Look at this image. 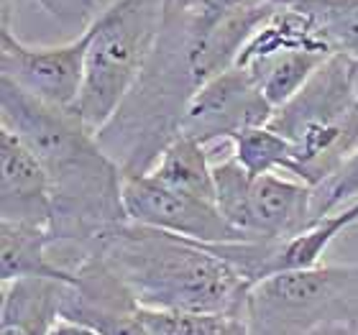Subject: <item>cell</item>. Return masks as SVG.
<instances>
[{
    "instance_id": "5bb4252c",
    "label": "cell",
    "mask_w": 358,
    "mask_h": 335,
    "mask_svg": "<svg viewBox=\"0 0 358 335\" xmlns=\"http://www.w3.org/2000/svg\"><path fill=\"white\" fill-rule=\"evenodd\" d=\"M15 279H59L72 284L75 276L52 261L49 228L0 223V282Z\"/></svg>"
},
{
    "instance_id": "44dd1931",
    "label": "cell",
    "mask_w": 358,
    "mask_h": 335,
    "mask_svg": "<svg viewBox=\"0 0 358 335\" xmlns=\"http://www.w3.org/2000/svg\"><path fill=\"white\" fill-rule=\"evenodd\" d=\"M266 0H166V8L172 13L182 15L194 29L208 31L215 29L231 15H238L243 10L264 6Z\"/></svg>"
},
{
    "instance_id": "30bf717a",
    "label": "cell",
    "mask_w": 358,
    "mask_h": 335,
    "mask_svg": "<svg viewBox=\"0 0 358 335\" xmlns=\"http://www.w3.org/2000/svg\"><path fill=\"white\" fill-rule=\"evenodd\" d=\"M123 205L131 223L172 233L179 238H189L197 243L246 241L220 215L215 202L177 192L149 174L123 177Z\"/></svg>"
},
{
    "instance_id": "484cf974",
    "label": "cell",
    "mask_w": 358,
    "mask_h": 335,
    "mask_svg": "<svg viewBox=\"0 0 358 335\" xmlns=\"http://www.w3.org/2000/svg\"><path fill=\"white\" fill-rule=\"evenodd\" d=\"M108 3H110V0H108Z\"/></svg>"
},
{
    "instance_id": "8992f818",
    "label": "cell",
    "mask_w": 358,
    "mask_h": 335,
    "mask_svg": "<svg viewBox=\"0 0 358 335\" xmlns=\"http://www.w3.org/2000/svg\"><path fill=\"white\" fill-rule=\"evenodd\" d=\"M251 335H358V261L282 271L248 292Z\"/></svg>"
},
{
    "instance_id": "277c9868",
    "label": "cell",
    "mask_w": 358,
    "mask_h": 335,
    "mask_svg": "<svg viewBox=\"0 0 358 335\" xmlns=\"http://www.w3.org/2000/svg\"><path fill=\"white\" fill-rule=\"evenodd\" d=\"M166 0H110L85 31V77L75 113L90 131L115 115L164 26Z\"/></svg>"
},
{
    "instance_id": "9c48e42d",
    "label": "cell",
    "mask_w": 358,
    "mask_h": 335,
    "mask_svg": "<svg viewBox=\"0 0 358 335\" xmlns=\"http://www.w3.org/2000/svg\"><path fill=\"white\" fill-rule=\"evenodd\" d=\"M271 115L274 108L262 95L254 77L233 64L210 77L194 92L182 120V136H189L210 149L217 141L231 143L248 128L266 126Z\"/></svg>"
},
{
    "instance_id": "d6986e66",
    "label": "cell",
    "mask_w": 358,
    "mask_h": 335,
    "mask_svg": "<svg viewBox=\"0 0 358 335\" xmlns=\"http://www.w3.org/2000/svg\"><path fill=\"white\" fill-rule=\"evenodd\" d=\"M62 320L77 322L97 335H149L136 302L115 305H62Z\"/></svg>"
},
{
    "instance_id": "7c38bea8",
    "label": "cell",
    "mask_w": 358,
    "mask_h": 335,
    "mask_svg": "<svg viewBox=\"0 0 358 335\" xmlns=\"http://www.w3.org/2000/svg\"><path fill=\"white\" fill-rule=\"evenodd\" d=\"M67 284L59 279H15L3 284L0 335H52L62 322Z\"/></svg>"
},
{
    "instance_id": "3957f363",
    "label": "cell",
    "mask_w": 358,
    "mask_h": 335,
    "mask_svg": "<svg viewBox=\"0 0 358 335\" xmlns=\"http://www.w3.org/2000/svg\"><path fill=\"white\" fill-rule=\"evenodd\" d=\"M202 85L194 29L166 8L146 67L115 115L95 134L123 177L149 174L166 146L182 134L189 100Z\"/></svg>"
},
{
    "instance_id": "4fadbf2b",
    "label": "cell",
    "mask_w": 358,
    "mask_h": 335,
    "mask_svg": "<svg viewBox=\"0 0 358 335\" xmlns=\"http://www.w3.org/2000/svg\"><path fill=\"white\" fill-rule=\"evenodd\" d=\"M358 223V200L348 208L338 210L333 215L322 218L307 231L284 241H266V256H264V279L282 271H297L322 264V256L333 246L338 236H343L348 228Z\"/></svg>"
},
{
    "instance_id": "52a82bcc",
    "label": "cell",
    "mask_w": 358,
    "mask_h": 335,
    "mask_svg": "<svg viewBox=\"0 0 358 335\" xmlns=\"http://www.w3.org/2000/svg\"><path fill=\"white\" fill-rule=\"evenodd\" d=\"M215 208L246 241H284L315 225L313 187L292 174L251 177L233 157L215 162Z\"/></svg>"
},
{
    "instance_id": "7a4b0ae2",
    "label": "cell",
    "mask_w": 358,
    "mask_h": 335,
    "mask_svg": "<svg viewBox=\"0 0 358 335\" xmlns=\"http://www.w3.org/2000/svg\"><path fill=\"white\" fill-rule=\"evenodd\" d=\"M92 253L126 284L141 310L246 318L251 287L205 243L128 220L105 233Z\"/></svg>"
},
{
    "instance_id": "6da1fadb",
    "label": "cell",
    "mask_w": 358,
    "mask_h": 335,
    "mask_svg": "<svg viewBox=\"0 0 358 335\" xmlns=\"http://www.w3.org/2000/svg\"><path fill=\"white\" fill-rule=\"evenodd\" d=\"M0 126L29 143L52 185V261L72 274L95 243L128 223L123 171L75 111L38 103L0 80Z\"/></svg>"
},
{
    "instance_id": "cb8c5ba5",
    "label": "cell",
    "mask_w": 358,
    "mask_h": 335,
    "mask_svg": "<svg viewBox=\"0 0 358 335\" xmlns=\"http://www.w3.org/2000/svg\"><path fill=\"white\" fill-rule=\"evenodd\" d=\"M348 75H351L353 92H356V97H358V59H348Z\"/></svg>"
},
{
    "instance_id": "ac0fdd59",
    "label": "cell",
    "mask_w": 358,
    "mask_h": 335,
    "mask_svg": "<svg viewBox=\"0 0 358 335\" xmlns=\"http://www.w3.org/2000/svg\"><path fill=\"white\" fill-rule=\"evenodd\" d=\"M149 335H251L248 320L223 313H159L141 310Z\"/></svg>"
},
{
    "instance_id": "7402d4cb",
    "label": "cell",
    "mask_w": 358,
    "mask_h": 335,
    "mask_svg": "<svg viewBox=\"0 0 358 335\" xmlns=\"http://www.w3.org/2000/svg\"><path fill=\"white\" fill-rule=\"evenodd\" d=\"M34 3L44 8L62 29L69 31L72 38L83 36L90 23L108 6V0H34Z\"/></svg>"
},
{
    "instance_id": "8fae6325",
    "label": "cell",
    "mask_w": 358,
    "mask_h": 335,
    "mask_svg": "<svg viewBox=\"0 0 358 335\" xmlns=\"http://www.w3.org/2000/svg\"><path fill=\"white\" fill-rule=\"evenodd\" d=\"M0 223L52 225V185L23 138L0 126Z\"/></svg>"
},
{
    "instance_id": "d4e9b609",
    "label": "cell",
    "mask_w": 358,
    "mask_h": 335,
    "mask_svg": "<svg viewBox=\"0 0 358 335\" xmlns=\"http://www.w3.org/2000/svg\"><path fill=\"white\" fill-rule=\"evenodd\" d=\"M266 3L274 8H297L299 3H305V0H266Z\"/></svg>"
},
{
    "instance_id": "9a60e30c",
    "label": "cell",
    "mask_w": 358,
    "mask_h": 335,
    "mask_svg": "<svg viewBox=\"0 0 358 335\" xmlns=\"http://www.w3.org/2000/svg\"><path fill=\"white\" fill-rule=\"evenodd\" d=\"M328 59L330 54L315 52V49H287V52L268 54L251 64H243V69L254 77L268 105L279 111L313 80L315 72Z\"/></svg>"
},
{
    "instance_id": "ba28073f",
    "label": "cell",
    "mask_w": 358,
    "mask_h": 335,
    "mask_svg": "<svg viewBox=\"0 0 358 335\" xmlns=\"http://www.w3.org/2000/svg\"><path fill=\"white\" fill-rule=\"evenodd\" d=\"M87 38L64 44L34 46L15 36L10 26L0 29V80L15 85L38 103L75 111L85 77Z\"/></svg>"
},
{
    "instance_id": "e0dca14e",
    "label": "cell",
    "mask_w": 358,
    "mask_h": 335,
    "mask_svg": "<svg viewBox=\"0 0 358 335\" xmlns=\"http://www.w3.org/2000/svg\"><path fill=\"white\" fill-rule=\"evenodd\" d=\"M231 157L238 162L251 177L262 174H292L294 169V154L289 141L274 128L256 126L238 134L231 141Z\"/></svg>"
},
{
    "instance_id": "2e32d148",
    "label": "cell",
    "mask_w": 358,
    "mask_h": 335,
    "mask_svg": "<svg viewBox=\"0 0 358 335\" xmlns=\"http://www.w3.org/2000/svg\"><path fill=\"white\" fill-rule=\"evenodd\" d=\"M213 166H215V162H210L208 146L197 143L189 136L179 134L164 149L157 164L151 166L149 177H154L164 187H172L177 192L194 194V197L215 202Z\"/></svg>"
},
{
    "instance_id": "ffe728a7",
    "label": "cell",
    "mask_w": 358,
    "mask_h": 335,
    "mask_svg": "<svg viewBox=\"0 0 358 335\" xmlns=\"http://www.w3.org/2000/svg\"><path fill=\"white\" fill-rule=\"evenodd\" d=\"M358 200V151L336 174H330L322 185L313 187V215L315 223L348 208Z\"/></svg>"
},
{
    "instance_id": "5b68a950",
    "label": "cell",
    "mask_w": 358,
    "mask_h": 335,
    "mask_svg": "<svg viewBox=\"0 0 358 335\" xmlns=\"http://www.w3.org/2000/svg\"><path fill=\"white\" fill-rule=\"evenodd\" d=\"M268 126L294 154L292 177L317 187L358 151V97L348 59L330 57L289 103L274 111Z\"/></svg>"
},
{
    "instance_id": "603a6c76",
    "label": "cell",
    "mask_w": 358,
    "mask_h": 335,
    "mask_svg": "<svg viewBox=\"0 0 358 335\" xmlns=\"http://www.w3.org/2000/svg\"><path fill=\"white\" fill-rule=\"evenodd\" d=\"M52 335H97L95 330L85 328V325H77V322H67L62 320L59 325H57V330H54Z\"/></svg>"
}]
</instances>
